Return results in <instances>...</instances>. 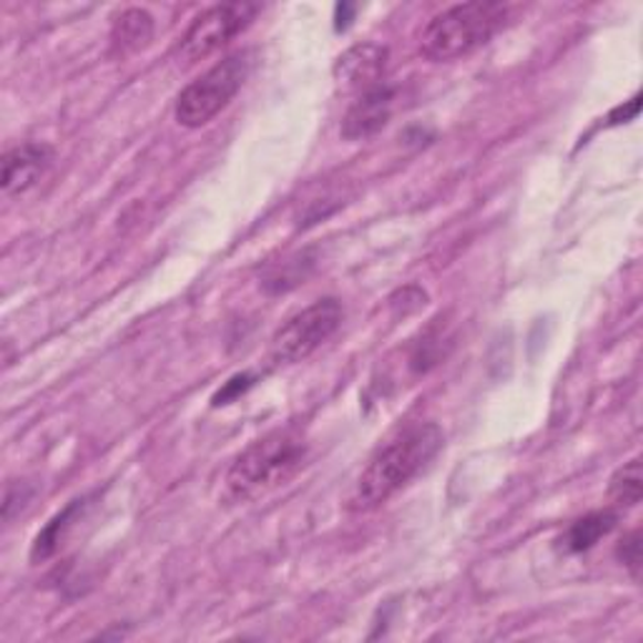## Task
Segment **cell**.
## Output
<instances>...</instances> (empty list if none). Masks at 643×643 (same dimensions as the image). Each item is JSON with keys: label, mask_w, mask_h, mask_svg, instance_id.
Masks as SVG:
<instances>
[{"label": "cell", "mask_w": 643, "mask_h": 643, "mask_svg": "<svg viewBox=\"0 0 643 643\" xmlns=\"http://www.w3.org/2000/svg\"><path fill=\"white\" fill-rule=\"evenodd\" d=\"M23 486H8L6 490V502H3V520L8 523V520L13 518V508H23L25 506V500L31 498V488L25 486V490L21 492Z\"/></svg>", "instance_id": "2e32d148"}, {"label": "cell", "mask_w": 643, "mask_h": 643, "mask_svg": "<svg viewBox=\"0 0 643 643\" xmlns=\"http://www.w3.org/2000/svg\"><path fill=\"white\" fill-rule=\"evenodd\" d=\"M83 510V500H73L71 506L59 512L49 526H45L39 536L33 540V551L31 558L33 561H45V558H51L55 551H59L61 540L66 538L69 528L73 526V520L79 518V512Z\"/></svg>", "instance_id": "7c38bea8"}, {"label": "cell", "mask_w": 643, "mask_h": 643, "mask_svg": "<svg viewBox=\"0 0 643 643\" xmlns=\"http://www.w3.org/2000/svg\"><path fill=\"white\" fill-rule=\"evenodd\" d=\"M342 304L328 297L297 312L292 320H287L274 332L272 344H269V357L277 365H297L322 348L342 324Z\"/></svg>", "instance_id": "5b68a950"}, {"label": "cell", "mask_w": 643, "mask_h": 643, "mask_svg": "<svg viewBox=\"0 0 643 643\" xmlns=\"http://www.w3.org/2000/svg\"><path fill=\"white\" fill-rule=\"evenodd\" d=\"M639 108H641V96H633L631 101H629V106L626 108H616L611 114V124H621V121H633L639 116Z\"/></svg>", "instance_id": "ac0fdd59"}, {"label": "cell", "mask_w": 643, "mask_h": 643, "mask_svg": "<svg viewBox=\"0 0 643 643\" xmlns=\"http://www.w3.org/2000/svg\"><path fill=\"white\" fill-rule=\"evenodd\" d=\"M259 11L262 8L257 3H221L209 8L184 33L176 55L184 66H194V63L209 59L231 39H237L241 31H247Z\"/></svg>", "instance_id": "8992f818"}, {"label": "cell", "mask_w": 643, "mask_h": 643, "mask_svg": "<svg viewBox=\"0 0 643 643\" xmlns=\"http://www.w3.org/2000/svg\"><path fill=\"white\" fill-rule=\"evenodd\" d=\"M443 431L435 423H413L397 431L372 455L362 470L352 508L372 510L403 490L417 473H423L443 450Z\"/></svg>", "instance_id": "6da1fadb"}, {"label": "cell", "mask_w": 643, "mask_h": 643, "mask_svg": "<svg viewBox=\"0 0 643 643\" xmlns=\"http://www.w3.org/2000/svg\"><path fill=\"white\" fill-rule=\"evenodd\" d=\"M307 443L294 431H274L237 455L227 473L229 496L245 502L274 490L300 470Z\"/></svg>", "instance_id": "7a4b0ae2"}, {"label": "cell", "mask_w": 643, "mask_h": 643, "mask_svg": "<svg viewBox=\"0 0 643 643\" xmlns=\"http://www.w3.org/2000/svg\"><path fill=\"white\" fill-rule=\"evenodd\" d=\"M387 49L380 43H357L334 63V81L342 91L365 93L380 86L387 69Z\"/></svg>", "instance_id": "ba28073f"}, {"label": "cell", "mask_w": 643, "mask_h": 643, "mask_svg": "<svg viewBox=\"0 0 643 643\" xmlns=\"http://www.w3.org/2000/svg\"><path fill=\"white\" fill-rule=\"evenodd\" d=\"M154 39V18L144 8H128L111 28V43L118 53L142 51Z\"/></svg>", "instance_id": "30bf717a"}, {"label": "cell", "mask_w": 643, "mask_h": 643, "mask_svg": "<svg viewBox=\"0 0 643 643\" xmlns=\"http://www.w3.org/2000/svg\"><path fill=\"white\" fill-rule=\"evenodd\" d=\"M506 21L500 3H460L437 13L421 35V53L427 61H458L486 45Z\"/></svg>", "instance_id": "3957f363"}, {"label": "cell", "mask_w": 643, "mask_h": 643, "mask_svg": "<svg viewBox=\"0 0 643 643\" xmlns=\"http://www.w3.org/2000/svg\"><path fill=\"white\" fill-rule=\"evenodd\" d=\"M357 13V6H350V3H340L334 8V21H338V31H344V28L350 25V18Z\"/></svg>", "instance_id": "d6986e66"}, {"label": "cell", "mask_w": 643, "mask_h": 643, "mask_svg": "<svg viewBox=\"0 0 643 643\" xmlns=\"http://www.w3.org/2000/svg\"><path fill=\"white\" fill-rule=\"evenodd\" d=\"M395 106V91L390 86H375L360 93L355 104L348 108L342 118V138L348 142H365L387 126Z\"/></svg>", "instance_id": "9c48e42d"}, {"label": "cell", "mask_w": 643, "mask_h": 643, "mask_svg": "<svg viewBox=\"0 0 643 643\" xmlns=\"http://www.w3.org/2000/svg\"><path fill=\"white\" fill-rule=\"evenodd\" d=\"M53 164V148L25 142L13 148H8L3 156V166H0V186H3L6 197H18L33 189L41 182V176L51 169Z\"/></svg>", "instance_id": "52a82bcc"}, {"label": "cell", "mask_w": 643, "mask_h": 643, "mask_svg": "<svg viewBox=\"0 0 643 643\" xmlns=\"http://www.w3.org/2000/svg\"><path fill=\"white\" fill-rule=\"evenodd\" d=\"M251 59L247 51H239L229 59L219 61L217 66L209 69L201 79L189 83L176 101V121L184 128H201L209 121L221 114L224 108L231 104V98L237 96L239 89L245 86L249 76Z\"/></svg>", "instance_id": "277c9868"}, {"label": "cell", "mask_w": 643, "mask_h": 643, "mask_svg": "<svg viewBox=\"0 0 643 643\" xmlns=\"http://www.w3.org/2000/svg\"><path fill=\"white\" fill-rule=\"evenodd\" d=\"M616 553L621 558V563L631 571V575L639 578V573H641V533L639 530H633V533H629L626 538L621 540Z\"/></svg>", "instance_id": "9a60e30c"}, {"label": "cell", "mask_w": 643, "mask_h": 643, "mask_svg": "<svg viewBox=\"0 0 643 643\" xmlns=\"http://www.w3.org/2000/svg\"><path fill=\"white\" fill-rule=\"evenodd\" d=\"M611 498L621 502V506H636L641 502V460L633 458L631 463L623 465V468L616 470V475L611 478Z\"/></svg>", "instance_id": "5bb4252c"}, {"label": "cell", "mask_w": 643, "mask_h": 643, "mask_svg": "<svg viewBox=\"0 0 643 643\" xmlns=\"http://www.w3.org/2000/svg\"><path fill=\"white\" fill-rule=\"evenodd\" d=\"M314 262L307 255H297L292 259H284L282 267L269 269V274L262 279V287L267 292L279 294V292H289V289L304 282L310 277Z\"/></svg>", "instance_id": "4fadbf2b"}, {"label": "cell", "mask_w": 643, "mask_h": 643, "mask_svg": "<svg viewBox=\"0 0 643 643\" xmlns=\"http://www.w3.org/2000/svg\"><path fill=\"white\" fill-rule=\"evenodd\" d=\"M249 387V375H237L235 380L227 382V387L219 390L217 397H214V405H227L229 400H235L239 393H245Z\"/></svg>", "instance_id": "e0dca14e"}, {"label": "cell", "mask_w": 643, "mask_h": 643, "mask_svg": "<svg viewBox=\"0 0 643 643\" xmlns=\"http://www.w3.org/2000/svg\"><path fill=\"white\" fill-rule=\"evenodd\" d=\"M616 512L611 510H599L589 512V516L575 520V523L566 530V536L561 538L563 551L568 553H583L593 548L603 536H609L613 526H616Z\"/></svg>", "instance_id": "8fae6325"}]
</instances>
